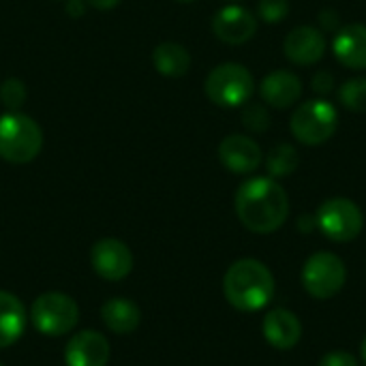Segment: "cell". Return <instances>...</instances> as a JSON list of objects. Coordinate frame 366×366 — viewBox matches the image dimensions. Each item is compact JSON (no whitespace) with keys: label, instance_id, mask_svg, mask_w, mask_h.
Masks as SVG:
<instances>
[{"label":"cell","instance_id":"4dcf8cb0","mask_svg":"<svg viewBox=\"0 0 366 366\" xmlns=\"http://www.w3.org/2000/svg\"><path fill=\"white\" fill-rule=\"evenodd\" d=\"M360 354H362V360H365V365H366V337H365V341H362V347H360Z\"/></svg>","mask_w":366,"mask_h":366},{"label":"cell","instance_id":"e0dca14e","mask_svg":"<svg viewBox=\"0 0 366 366\" xmlns=\"http://www.w3.org/2000/svg\"><path fill=\"white\" fill-rule=\"evenodd\" d=\"M26 309L21 300L0 290V350L17 343L26 330Z\"/></svg>","mask_w":366,"mask_h":366},{"label":"cell","instance_id":"cb8c5ba5","mask_svg":"<svg viewBox=\"0 0 366 366\" xmlns=\"http://www.w3.org/2000/svg\"><path fill=\"white\" fill-rule=\"evenodd\" d=\"M257 15L266 24H279L290 15V0H259Z\"/></svg>","mask_w":366,"mask_h":366},{"label":"cell","instance_id":"5bb4252c","mask_svg":"<svg viewBox=\"0 0 366 366\" xmlns=\"http://www.w3.org/2000/svg\"><path fill=\"white\" fill-rule=\"evenodd\" d=\"M259 94L266 105L274 109H287L302 97V79L294 71L277 69L259 81Z\"/></svg>","mask_w":366,"mask_h":366},{"label":"cell","instance_id":"83f0119b","mask_svg":"<svg viewBox=\"0 0 366 366\" xmlns=\"http://www.w3.org/2000/svg\"><path fill=\"white\" fill-rule=\"evenodd\" d=\"M84 9H86V0H69L66 2V11L73 17H79L84 13Z\"/></svg>","mask_w":366,"mask_h":366},{"label":"cell","instance_id":"7a4b0ae2","mask_svg":"<svg viewBox=\"0 0 366 366\" xmlns=\"http://www.w3.org/2000/svg\"><path fill=\"white\" fill-rule=\"evenodd\" d=\"M223 294L234 309L253 313L272 300L274 277L259 259H238L225 272Z\"/></svg>","mask_w":366,"mask_h":366},{"label":"cell","instance_id":"ac0fdd59","mask_svg":"<svg viewBox=\"0 0 366 366\" xmlns=\"http://www.w3.org/2000/svg\"><path fill=\"white\" fill-rule=\"evenodd\" d=\"M101 320L112 332L131 335L142 322V311L129 298H112L101 307Z\"/></svg>","mask_w":366,"mask_h":366},{"label":"cell","instance_id":"603a6c76","mask_svg":"<svg viewBox=\"0 0 366 366\" xmlns=\"http://www.w3.org/2000/svg\"><path fill=\"white\" fill-rule=\"evenodd\" d=\"M242 124L253 133H264L270 127V114L262 103H247L242 109Z\"/></svg>","mask_w":366,"mask_h":366},{"label":"cell","instance_id":"9c48e42d","mask_svg":"<svg viewBox=\"0 0 366 366\" xmlns=\"http://www.w3.org/2000/svg\"><path fill=\"white\" fill-rule=\"evenodd\" d=\"M94 272L105 281H122L133 270V253L118 238H103L90 251Z\"/></svg>","mask_w":366,"mask_h":366},{"label":"cell","instance_id":"ffe728a7","mask_svg":"<svg viewBox=\"0 0 366 366\" xmlns=\"http://www.w3.org/2000/svg\"><path fill=\"white\" fill-rule=\"evenodd\" d=\"M300 165V154L298 150L292 146V144H279L274 146L268 157H266V167H268V174L270 178H285V176H292Z\"/></svg>","mask_w":366,"mask_h":366},{"label":"cell","instance_id":"30bf717a","mask_svg":"<svg viewBox=\"0 0 366 366\" xmlns=\"http://www.w3.org/2000/svg\"><path fill=\"white\" fill-rule=\"evenodd\" d=\"M212 32L229 45H242L257 32V17L238 4H227L212 17Z\"/></svg>","mask_w":366,"mask_h":366},{"label":"cell","instance_id":"44dd1931","mask_svg":"<svg viewBox=\"0 0 366 366\" xmlns=\"http://www.w3.org/2000/svg\"><path fill=\"white\" fill-rule=\"evenodd\" d=\"M339 99L350 112H366V77H352L339 88Z\"/></svg>","mask_w":366,"mask_h":366},{"label":"cell","instance_id":"52a82bcc","mask_svg":"<svg viewBox=\"0 0 366 366\" xmlns=\"http://www.w3.org/2000/svg\"><path fill=\"white\" fill-rule=\"evenodd\" d=\"M315 223L328 240L350 242L360 236L365 227V214L356 202L347 197H330L320 206Z\"/></svg>","mask_w":366,"mask_h":366},{"label":"cell","instance_id":"277c9868","mask_svg":"<svg viewBox=\"0 0 366 366\" xmlns=\"http://www.w3.org/2000/svg\"><path fill=\"white\" fill-rule=\"evenodd\" d=\"M204 90L206 97L219 107H240L253 97L255 81L244 64L223 62L208 73Z\"/></svg>","mask_w":366,"mask_h":366},{"label":"cell","instance_id":"d6a6232c","mask_svg":"<svg viewBox=\"0 0 366 366\" xmlns=\"http://www.w3.org/2000/svg\"><path fill=\"white\" fill-rule=\"evenodd\" d=\"M0 366H2V365H0Z\"/></svg>","mask_w":366,"mask_h":366},{"label":"cell","instance_id":"8992f818","mask_svg":"<svg viewBox=\"0 0 366 366\" xmlns=\"http://www.w3.org/2000/svg\"><path fill=\"white\" fill-rule=\"evenodd\" d=\"M30 320L34 328L45 337H62L71 332L79 322L77 302L60 292L41 294L30 311Z\"/></svg>","mask_w":366,"mask_h":366},{"label":"cell","instance_id":"484cf974","mask_svg":"<svg viewBox=\"0 0 366 366\" xmlns=\"http://www.w3.org/2000/svg\"><path fill=\"white\" fill-rule=\"evenodd\" d=\"M332 86H335V77L330 71H317L313 75V92L326 97L328 92H332Z\"/></svg>","mask_w":366,"mask_h":366},{"label":"cell","instance_id":"2e32d148","mask_svg":"<svg viewBox=\"0 0 366 366\" xmlns=\"http://www.w3.org/2000/svg\"><path fill=\"white\" fill-rule=\"evenodd\" d=\"M262 332L266 341L277 350H292L302 339V324L296 313L287 309H274L264 317Z\"/></svg>","mask_w":366,"mask_h":366},{"label":"cell","instance_id":"1f68e13d","mask_svg":"<svg viewBox=\"0 0 366 366\" xmlns=\"http://www.w3.org/2000/svg\"><path fill=\"white\" fill-rule=\"evenodd\" d=\"M178 2H193V0H178Z\"/></svg>","mask_w":366,"mask_h":366},{"label":"cell","instance_id":"6da1fadb","mask_svg":"<svg viewBox=\"0 0 366 366\" xmlns=\"http://www.w3.org/2000/svg\"><path fill=\"white\" fill-rule=\"evenodd\" d=\"M236 214L240 223L253 234H272L287 221L290 197L285 189L266 176L244 180L236 191Z\"/></svg>","mask_w":366,"mask_h":366},{"label":"cell","instance_id":"8fae6325","mask_svg":"<svg viewBox=\"0 0 366 366\" xmlns=\"http://www.w3.org/2000/svg\"><path fill=\"white\" fill-rule=\"evenodd\" d=\"M219 159L225 169L244 176V174H253L262 165L264 152L255 139L234 133L219 144Z\"/></svg>","mask_w":366,"mask_h":366},{"label":"cell","instance_id":"4316f807","mask_svg":"<svg viewBox=\"0 0 366 366\" xmlns=\"http://www.w3.org/2000/svg\"><path fill=\"white\" fill-rule=\"evenodd\" d=\"M320 21L324 26V30H335L339 26V15H337V11H324Z\"/></svg>","mask_w":366,"mask_h":366},{"label":"cell","instance_id":"7c38bea8","mask_svg":"<svg viewBox=\"0 0 366 366\" xmlns=\"http://www.w3.org/2000/svg\"><path fill=\"white\" fill-rule=\"evenodd\" d=\"M326 36L315 26H298L283 41V51L287 60L300 66H311L320 62L326 54Z\"/></svg>","mask_w":366,"mask_h":366},{"label":"cell","instance_id":"3957f363","mask_svg":"<svg viewBox=\"0 0 366 366\" xmlns=\"http://www.w3.org/2000/svg\"><path fill=\"white\" fill-rule=\"evenodd\" d=\"M43 148L41 127L26 114L6 112L0 116V159L24 165L39 157Z\"/></svg>","mask_w":366,"mask_h":366},{"label":"cell","instance_id":"7402d4cb","mask_svg":"<svg viewBox=\"0 0 366 366\" xmlns=\"http://www.w3.org/2000/svg\"><path fill=\"white\" fill-rule=\"evenodd\" d=\"M26 97L28 92L21 79L9 77L0 84V101L9 112H19V107L26 103Z\"/></svg>","mask_w":366,"mask_h":366},{"label":"cell","instance_id":"d6986e66","mask_svg":"<svg viewBox=\"0 0 366 366\" xmlns=\"http://www.w3.org/2000/svg\"><path fill=\"white\" fill-rule=\"evenodd\" d=\"M152 64L165 77H182L191 69V54L187 51L184 45L167 41L154 47Z\"/></svg>","mask_w":366,"mask_h":366},{"label":"cell","instance_id":"9a60e30c","mask_svg":"<svg viewBox=\"0 0 366 366\" xmlns=\"http://www.w3.org/2000/svg\"><path fill=\"white\" fill-rule=\"evenodd\" d=\"M332 51L337 60L354 71L366 69V26L347 24L337 30L332 39Z\"/></svg>","mask_w":366,"mask_h":366},{"label":"cell","instance_id":"ba28073f","mask_svg":"<svg viewBox=\"0 0 366 366\" xmlns=\"http://www.w3.org/2000/svg\"><path fill=\"white\" fill-rule=\"evenodd\" d=\"M347 281V268L343 259L330 251L313 253L302 268V285L309 296L317 300H328L337 296Z\"/></svg>","mask_w":366,"mask_h":366},{"label":"cell","instance_id":"f546056e","mask_svg":"<svg viewBox=\"0 0 366 366\" xmlns=\"http://www.w3.org/2000/svg\"><path fill=\"white\" fill-rule=\"evenodd\" d=\"M298 227L302 229V232H311L313 227H317V223H315V217H302L300 221H298Z\"/></svg>","mask_w":366,"mask_h":366},{"label":"cell","instance_id":"d4e9b609","mask_svg":"<svg viewBox=\"0 0 366 366\" xmlns=\"http://www.w3.org/2000/svg\"><path fill=\"white\" fill-rule=\"evenodd\" d=\"M320 366H358V360H356L350 352L337 350V352H328V354L322 358Z\"/></svg>","mask_w":366,"mask_h":366},{"label":"cell","instance_id":"f1b7e54d","mask_svg":"<svg viewBox=\"0 0 366 366\" xmlns=\"http://www.w3.org/2000/svg\"><path fill=\"white\" fill-rule=\"evenodd\" d=\"M86 4H90L99 11H107V9H114L116 4H120V0H86Z\"/></svg>","mask_w":366,"mask_h":366},{"label":"cell","instance_id":"5b68a950","mask_svg":"<svg viewBox=\"0 0 366 366\" xmlns=\"http://www.w3.org/2000/svg\"><path fill=\"white\" fill-rule=\"evenodd\" d=\"M339 127V112L326 99H311L300 103L290 120L292 135L305 146L326 144Z\"/></svg>","mask_w":366,"mask_h":366},{"label":"cell","instance_id":"4fadbf2b","mask_svg":"<svg viewBox=\"0 0 366 366\" xmlns=\"http://www.w3.org/2000/svg\"><path fill=\"white\" fill-rule=\"evenodd\" d=\"M109 360V341L97 330L73 335L64 347L66 366H105Z\"/></svg>","mask_w":366,"mask_h":366}]
</instances>
